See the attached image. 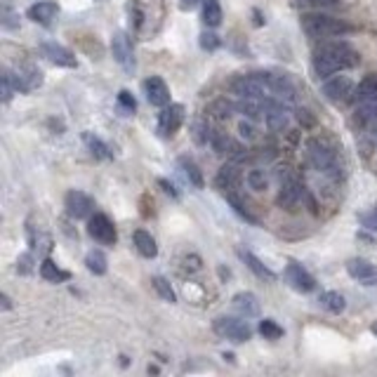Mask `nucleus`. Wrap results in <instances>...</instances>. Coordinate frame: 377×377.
Masks as SVG:
<instances>
[{
  "mask_svg": "<svg viewBox=\"0 0 377 377\" xmlns=\"http://www.w3.org/2000/svg\"><path fill=\"white\" fill-rule=\"evenodd\" d=\"M358 64V52L347 43H325L314 52V71L318 78H330L339 71L354 69Z\"/></svg>",
  "mask_w": 377,
  "mask_h": 377,
  "instance_id": "1",
  "label": "nucleus"
},
{
  "mask_svg": "<svg viewBox=\"0 0 377 377\" xmlns=\"http://www.w3.org/2000/svg\"><path fill=\"white\" fill-rule=\"evenodd\" d=\"M302 29H305L307 36H311V38H337V36L351 33V26L347 22L330 15H321V12L302 17Z\"/></svg>",
  "mask_w": 377,
  "mask_h": 377,
  "instance_id": "2",
  "label": "nucleus"
},
{
  "mask_svg": "<svg viewBox=\"0 0 377 377\" xmlns=\"http://www.w3.org/2000/svg\"><path fill=\"white\" fill-rule=\"evenodd\" d=\"M307 158L318 172L330 175V177H339V158H337L335 149H330L325 141H321V139L309 141V144H307Z\"/></svg>",
  "mask_w": 377,
  "mask_h": 377,
  "instance_id": "3",
  "label": "nucleus"
},
{
  "mask_svg": "<svg viewBox=\"0 0 377 377\" xmlns=\"http://www.w3.org/2000/svg\"><path fill=\"white\" fill-rule=\"evenodd\" d=\"M356 100H358V118L361 123H375L377 121V78H366L356 90Z\"/></svg>",
  "mask_w": 377,
  "mask_h": 377,
  "instance_id": "4",
  "label": "nucleus"
},
{
  "mask_svg": "<svg viewBox=\"0 0 377 377\" xmlns=\"http://www.w3.org/2000/svg\"><path fill=\"white\" fill-rule=\"evenodd\" d=\"M231 90L238 97H248V100H269L271 90L264 80V73H250V76H238L231 80Z\"/></svg>",
  "mask_w": 377,
  "mask_h": 377,
  "instance_id": "5",
  "label": "nucleus"
},
{
  "mask_svg": "<svg viewBox=\"0 0 377 377\" xmlns=\"http://www.w3.org/2000/svg\"><path fill=\"white\" fill-rule=\"evenodd\" d=\"M213 328L220 337H226V339H231V342H248L252 337V328L248 325V321H240V318L220 316V318H215Z\"/></svg>",
  "mask_w": 377,
  "mask_h": 377,
  "instance_id": "6",
  "label": "nucleus"
},
{
  "mask_svg": "<svg viewBox=\"0 0 377 377\" xmlns=\"http://www.w3.org/2000/svg\"><path fill=\"white\" fill-rule=\"evenodd\" d=\"M88 231H90V236H92V238L100 240V243H104V245H114V243H116V238H118L114 222H111V220L107 217V215H102V213H95V215H92V217H90Z\"/></svg>",
  "mask_w": 377,
  "mask_h": 377,
  "instance_id": "7",
  "label": "nucleus"
},
{
  "mask_svg": "<svg viewBox=\"0 0 377 377\" xmlns=\"http://www.w3.org/2000/svg\"><path fill=\"white\" fill-rule=\"evenodd\" d=\"M184 123V107L182 104H168L163 107V114L158 116V132L165 137H172Z\"/></svg>",
  "mask_w": 377,
  "mask_h": 377,
  "instance_id": "8",
  "label": "nucleus"
},
{
  "mask_svg": "<svg viewBox=\"0 0 377 377\" xmlns=\"http://www.w3.org/2000/svg\"><path fill=\"white\" fill-rule=\"evenodd\" d=\"M66 213L71 215L73 220H85L92 217V210H95V201L90 199L83 191H69L66 194Z\"/></svg>",
  "mask_w": 377,
  "mask_h": 377,
  "instance_id": "9",
  "label": "nucleus"
},
{
  "mask_svg": "<svg viewBox=\"0 0 377 377\" xmlns=\"http://www.w3.org/2000/svg\"><path fill=\"white\" fill-rule=\"evenodd\" d=\"M347 271H349L351 278H356V281L363 283V286H377V267L375 264H370L368 259H363V257L349 259Z\"/></svg>",
  "mask_w": 377,
  "mask_h": 377,
  "instance_id": "10",
  "label": "nucleus"
},
{
  "mask_svg": "<svg viewBox=\"0 0 377 377\" xmlns=\"http://www.w3.org/2000/svg\"><path fill=\"white\" fill-rule=\"evenodd\" d=\"M305 199H307L305 187H302L300 182H295V179H288L281 187V194H278V206L286 210H298Z\"/></svg>",
  "mask_w": 377,
  "mask_h": 377,
  "instance_id": "11",
  "label": "nucleus"
},
{
  "mask_svg": "<svg viewBox=\"0 0 377 377\" xmlns=\"http://www.w3.org/2000/svg\"><path fill=\"white\" fill-rule=\"evenodd\" d=\"M111 52H114V59L118 61L125 71H134V57H132V45H130L125 33H116L111 38Z\"/></svg>",
  "mask_w": 377,
  "mask_h": 377,
  "instance_id": "12",
  "label": "nucleus"
},
{
  "mask_svg": "<svg viewBox=\"0 0 377 377\" xmlns=\"http://www.w3.org/2000/svg\"><path fill=\"white\" fill-rule=\"evenodd\" d=\"M286 278H288L290 286H293L295 290H300V293H311V290L316 288V281H314V276L309 274V271L302 267V264H298V262H290L288 264Z\"/></svg>",
  "mask_w": 377,
  "mask_h": 377,
  "instance_id": "13",
  "label": "nucleus"
},
{
  "mask_svg": "<svg viewBox=\"0 0 377 377\" xmlns=\"http://www.w3.org/2000/svg\"><path fill=\"white\" fill-rule=\"evenodd\" d=\"M144 90H146V100H149L153 107H168L170 104V90L168 85H165L163 78L158 76H151L144 80Z\"/></svg>",
  "mask_w": 377,
  "mask_h": 377,
  "instance_id": "14",
  "label": "nucleus"
},
{
  "mask_svg": "<svg viewBox=\"0 0 377 377\" xmlns=\"http://www.w3.org/2000/svg\"><path fill=\"white\" fill-rule=\"evenodd\" d=\"M354 92V85L347 76H335L330 80H325L323 85V95L328 97L330 102H344L349 100V95Z\"/></svg>",
  "mask_w": 377,
  "mask_h": 377,
  "instance_id": "15",
  "label": "nucleus"
},
{
  "mask_svg": "<svg viewBox=\"0 0 377 377\" xmlns=\"http://www.w3.org/2000/svg\"><path fill=\"white\" fill-rule=\"evenodd\" d=\"M43 54H45L47 59L54 61V64L59 66H66V69H73V66H78L76 57H73L71 50H66L64 45H59V43H43L40 45Z\"/></svg>",
  "mask_w": 377,
  "mask_h": 377,
  "instance_id": "16",
  "label": "nucleus"
},
{
  "mask_svg": "<svg viewBox=\"0 0 377 377\" xmlns=\"http://www.w3.org/2000/svg\"><path fill=\"white\" fill-rule=\"evenodd\" d=\"M59 12V5L52 3V0H40V3L31 5L29 8V20L31 22H38V24H50Z\"/></svg>",
  "mask_w": 377,
  "mask_h": 377,
  "instance_id": "17",
  "label": "nucleus"
},
{
  "mask_svg": "<svg viewBox=\"0 0 377 377\" xmlns=\"http://www.w3.org/2000/svg\"><path fill=\"white\" fill-rule=\"evenodd\" d=\"M264 80H267V85H269V90H271V97H278V100H286V102H293L295 100V88L290 85L288 78L264 73Z\"/></svg>",
  "mask_w": 377,
  "mask_h": 377,
  "instance_id": "18",
  "label": "nucleus"
},
{
  "mask_svg": "<svg viewBox=\"0 0 377 377\" xmlns=\"http://www.w3.org/2000/svg\"><path fill=\"white\" fill-rule=\"evenodd\" d=\"M267 102V100H264ZM262 100H248V97H240V102H238V111L245 116V118H250V121H262V118H267V107L269 104H264Z\"/></svg>",
  "mask_w": 377,
  "mask_h": 377,
  "instance_id": "19",
  "label": "nucleus"
},
{
  "mask_svg": "<svg viewBox=\"0 0 377 377\" xmlns=\"http://www.w3.org/2000/svg\"><path fill=\"white\" fill-rule=\"evenodd\" d=\"M134 245H137V250H139V255L141 257H156L158 255V245H156V240H153V236L149 231H144V229H137L134 231Z\"/></svg>",
  "mask_w": 377,
  "mask_h": 377,
  "instance_id": "20",
  "label": "nucleus"
},
{
  "mask_svg": "<svg viewBox=\"0 0 377 377\" xmlns=\"http://www.w3.org/2000/svg\"><path fill=\"white\" fill-rule=\"evenodd\" d=\"M318 305L330 314H342L347 309V300H344V295L335 293V290H328V293H321Z\"/></svg>",
  "mask_w": 377,
  "mask_h": 377,
  "instance_id": "21",
  "label": "nucleus"
},
{
  "mask_svg": "<svg viewBox=\"0 0 377 377\" xmlns=\"http://www.w3.org/2000/svg\"><path fill=\"white\" fill-rule=\"evenodd\" d=\"M233 307H236L245 318H252L259 314V302L252 293H238L236 298H233Z\"/></svg>",
  "mask_w": 377,
  "mask_h": 377,
  "instance_id": "22",
  "label": "nucleus"
},
{
  "mask_svg": "<svg viewBox=\"0 0 377 377\" xmlns=\"http://www.w3.org/2000/svg\"><path fill=\"white\" fill-rule=\"evenodd\" d=\"M238 182H240V172H238V168H236L233 163L224 165V168L217 172V187H220V189L233 191V189L238 187Z\"/></svg>",
  "mask_w": 377,
  "mask_h": 377,
  "instance_id": "23",
  "label": "nucleus"
},
{
  "mask_svg": "<svg viewBox=\"0 0 377 377\" xmlns=\"http://www.w3.org/2000/svg\"><path fill=\"white\" fill-rule=\"evenodd\" d=\"M203 20L208 26H220L222 24V8L220 0H203Z\"/></svg>",
  "mask_w": 377,
  "mask_h": 377,
  "instance_id": "24",
  "label": "nucleus"
},
{
  "mask_svg": "<svg viewBox=\"0 0 377 377\" xmlns=\"http://www.w3.org/2000/svg\"><path fill=\"white\" fill-rule=\"evenodd\" d=\"M179 165H182V172H184V177L189 179V184H194L196 189H203V175H201L199 165H196L191 158H179Z\"/></svg>",
  "mask_w": 377,
  "mask_h": 377,
  "instance_id": "25",
  "label": "nucleus"
},
{
  "mask_svg": "<svg viewBox=\"0 0 377 377\" xmlns=\"http://www.w3.org/2000/svg\"><path fill=\"white\" fill-rule=\"evenodd\" d=\"M85 264L95 276H104L107 274V255L102 250H90L88 257H85Z\"/></svg>",
  "mask_w": 377,
  "mask_h": 377,
  "instance_id": "26",
  "label": "nucleus"
},
{
  "mask_svg": "<svg viewBox=\"0 0 377 377\" xmlns=\"http://www.w3.org/2000/svg\"><path fill=\"white\" fill-rule=\"evenodd\" d=\"M243 259H245V264L252 269V274H257L259 278H267V281H276V274L271 271L269 267H264L259 259L252 255V252H243Z\"/></svg>",
  "mask_w": 377,
  "mask_h": 377,
  "instance_id": "27",
  "label": "nucleus"
},
{
  "mask_svg": "<svg viewBox=\"0 0 377 377\" xmlns=\"http://www.w3.org/2000/svg\"><path fill=\"white\" fill-rule=\"evenodd\" d=\"M40 276L45 278V281H50V283L66 281V278H69V274H66V271H61L57 264L52 262V259H45V262L40 264Z\"/></svg>",
  "mask_w": 377,
  "mask_h": 377,
  "instance_id": "28",
  "label": "nucleus"
},
{
  "mask_svg": "<svg viewBox=\"0 0 377 377\" xmlns=\"http://www.w3.org/2000/svg\"><path fill=\"white\" fill-rule=\"evenodd\" d=\"M213 146L217 151H222V153H231V156H236V153H240L243 149L236 144L233 139H229V137H224V134H213Z\"/></svg>",
  "mask_w": 377,
  "mask_h": 377,
  "instance_id": "29",
  "label": "nucleus"
},
{
  "mask_svg": "<svg viewBox=\"0 0 377 377\" xmlns=\"http://www.w3.org/2000/svg\"><path fill=\"white\" fill-rule=\"evenodd\" d=\"M151 283H153V288H156V293L160 295V300L170 302V305H172V302H177V295H175V290H172V286H170L168 281H165L163 276H156V278H153Z\"/></svg>",
  "mask_w": 377,
  "mask_h": 377,
  "instance_id": "30",
  "label": "nucleus"
},
{
  "mask_svg": "<svg viewBox=\"0 0 377 377\" xmlns=\"http://www.w3.org/2000/svg\"><path fill=\"white\" fill-rule=\"evenodd\" d=\"M259 332H262L264 339H281L283 337V328L271 318L259 321Z\"/></svg>",
  "mask_w": 377,
  "mask_h": 377,
  "instance_id": "31",
  "label": "nucleus"
},
{
  "mask_svg": "<svg viewBox=\"0 0 377 377\" xmlns=\"http://www.w3.org/2000/svg\"><path fill=\"white\" fill-rule=\"evenodd\" d=\"M85 141H88L90 151L95 153L97 158H111V153H109V146L104 144V141H102L100 137H92V134H85Z\"/></svg>",
  "mask_w": 377,
  "mask_h": 377,
  "instance_id": "32",
  "label": "nucleus"
},
{
  "mask_svg": "<svg viewBox=\"0 0 377 377\" xmlns=\"http://www.w3.org/2000/svg\"><path fill=\"white\" fill-rule=\"evenodd\" d=\"M226 201L231 203V206H233V210H236V213L240 215V217H243V220H248V222H252V224H255L257 220L252 217V215L248 213V208H245L243 203H240V199H238L236 194H231V191H226Z\"/></svg>",
  "mask_w": 377,
  "mask_h": 377,
  "instance_id": "33",
  "label": "nucleus"
},
{
  "mask_svg": "<svg viewBox=\"0 0 377 377\" xmlns=\"http://www.w3.org/2000/svg\"><path fill=\"white\" fill-rule=\"evenodd\" d=\"M248 184H250V189L264 191V189H267V177H264L262 170H250L248 172Z\"/></svg>",
  "mask_w": 377,
  "mask_h": 377,
  "instance_id": "34",
  "label": "nucleus"
},
{
  "mask_svg": "<svg viewBox=\"0 0 377 377\" xmlns=\"http://www.w3.org/2000/svg\"><path fill=\"white\" fill-rule=\"evenodd\" d=\"M20 76L26 80V88H38V85L43 83V73L38 69H33V66H29L26 73H20Z\"/></svg>",
  "mask_w": 377,
  "mask_h": 377,
  "instance_id": "35",
  "label": "nucleus"
},
{
  "mask_svg": "<svg viewBox=\"0 0 377 377\" xmlns=\"http://www.w3.org/2000/svg\"><path fill=\"white\" fill-rule=\"evenodd\" d=\"M3 102H10L12 95H15V80H12V73L10 71H3Z\"/></svg>",
  "mask_w": 377,
  "mask_h": 377,
  "instance_id": "36",
  "label": "nucleus"
},
{
  "mask_svg": "<svg viewBox=\"0 0 377 377\" xmlns=\"http://www.w3.org/2000/svg\"><path fill=\"white\" fill-rule=\"evenodd\" d=\"M118 102H121V107L125 109V111H130V114H132L134 109H137V102H134V97L130 95L128 90H123L121 95H118Z\"/></svg>",
  "mask_w": 377,
  "mask_h": 377,
  "instance_id": "37",
  "label": "nucleus"
},
{
  "mask_svg": "<svg viewBox=\"0 0 377 377\" xmlns=\"http://www.w3.org/2000/svg\"><path fill=\"white\" fill-rule=\"evenodd\" d=\"M201 45L206 47V50H215V47L220 45V38L215 33H203L201 36Z\"/></svg>",
  "mask_w": 377,
  "mask_h": 377,
  "instance_id": "38",
  "label": "nucleus"
},
{
  "mask_svg": "<svg viewBox=\"0 0 377 377\" xmlns=\"http://www.w3.org/2000/svg\"><path fill=\"white\" fill-rule=\"evenodd\" d=\"M215 107L220 109V114H215V116H217V118L224 121V118H229V116H231V114H229V111H231V104H226V102H217V104H215Z\"/></svg>",
  "mask_w": 377,
  "mask_h": 377,
  "instance_id": "39",
  "label": "nucleus"
},
{
  "mask_svg": "<svg viewBox=\"0 0 377 377\" xmlns=\"http://www.w3.org/2000/svg\"><path fill=\"white\" fill-rule=\"evenodd\" d=\"M238 130H240V134H243V137H248V139L255 137V128H252L250 123H240Z\"/></svg>",
  "mask_w": 377,
  "mask_h": 377,
  "instance_id": "40",
  "label": "nucleus"
},
{
  "mask_svg": "<svg viewBox=\"0 0 377 377\" xmlns=\"http://www.w3.org/2000/svg\"><path fill=\"white\" fill-rule=\"evenodd\" d=\"M302 3H307V5H318V8H323V5H332V3H337V0H302Z\"/></svg>",
  "mask_w": 377,
  "mask_h": 377,
  "instance_id": "41",
  "label": "nucleus"
},
{
  "mask_svg": "<svg viewBox=\"0 0 377 377\" xmlns=\"http://www.w3.org/2000/svg\"><path fill=\"white\" fill-rule=\"evenodd\" d=\"M0 302H3V305H0V307H3V311H8V309L12 307V302H10L8 295H0Z\"/></svg>",
  "mask_w": 377,
  "mask_h": 377,
  "instance_id": "42",
  "label": "nucleus"
},
{
  "mask_svg": "<svg viewBox=\"0 0 377 377\" xmlns=\"http://www.w3.org/2000/svg\"><path fill=\"white\" fill-rule=\"evenodd\" d=\"M196 3H199V0H182V8H184V10H189V8H194Z\"/></svg>",
  "mask_w": 377,
  "mask_h": 377,
  "instance_id": "43",
  "label": "nucleus"
},
{
  "mask_svg": "<svg viewBox=\"0 0 377 377\" xmlns=\"http://www.w3.org/2000/svg\"><path fill=\"white\" fill-rule=\"evenodd\" d=\"M22 271H24V274H26V271H29V255H24V257H22Z\"/></svg>",
  "mask_w": 377,
  "mask_h": 377,
  "instance_id": "44",
  "label": "nucleus"
},
{
  "mask_svg": "<svg viewBox=\"0 0 377 377\" xmlns=\"http://www.w3.org/2000/svg\"><path fill=\"white\" fill-rule=\"evenodd\" d=\"M370 330H373V332H375V335H377V323H373V328H370Z\"/></svg>",
  "mask_w": 377,
  "mask_h": 377,
  "instance_id": "45",
  "label": "nucleus"
},
{
  "mask_svg": "<svg viewBox=\"0 0 377 377\" xmlns=\"http://www.w3.org/2000/svg\"><path fill=\"white\" fill-rule=\"evenodd\" d=\"M375 217H377V206H375Z\"/></svg>",
  "mask_w": 377,
  "mask_h": 377,
  "instance_id": "46",
  "label": "nucleus"
}]
</instances>
